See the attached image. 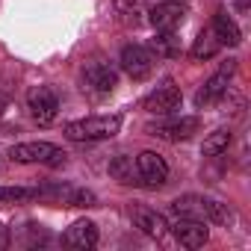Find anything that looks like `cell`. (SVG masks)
<instances>
[{
  "mask_svg": "<svg viewBox=\"0 0 251 251\" xmlns=\"http://www.w3.org/2000/svg\"><path fill=\"white\" fill-rule=\"evenodd\" d=\"M121 127L118 115H92V118H80V121H68L65 124V136L74 142H100V139H112Z\"/></svg>",
  "mask_w": 251,
  "mask_h": 251,
  "instance_id": "6da1fadb",
  "label": "cell"
},
{
  "mask_svg": "<svg viewBox=\"0 0 251 251\" xmlns=\"http://www.w3.org/2000/svg\"><path fill=\"white\" fill-rule=\"evenodd\" d=\"M12 163H45V166H65V151L50 142H21L9 148Z\"/></svg>",
  "mask_w": 251,
  "mask_h": 251,
  "instance_id": "7a4b0ae2",
  "label": "cell"
},
{
  "mask_svg": "<svg viewBox=\"0 0 251 251\" xmlns=\"http://www.w3.org/2000/svg\"><path fill=\"white\" fill-rule=\"evenodd\" d=\"M136 177H139L142 186L160 189V186H166V180H169V163H166L157 151H142V154L136 157Z\"/></svg>",
  "mask_w": 251,
  "mask_h": 251,
  "instance_id": "3957f363",
  "label": "cell"
},
{
  "mask_svg": "<svg viewBox=\"0 0 251 251\" xmlns=\"http://www.w3.org/2000/svg\"><path fill=\"white\" fill-rule=\"evenodd\" d=\"M180 100H183L180 89L166 80L163 86H157V89L142 100V106H145V112H151V115H175V112L180 109Z\"/></svg>",
  "mask_w": 251,
  "mask_h": 251,
  "instance_id": "277c9868",
  "label": "cell"
},
{
  "mask_svg": "<svg viewBox=\"0 0 251 251\" xmlns=\"http://www.w3.org/2000/svg\"><path fill=\"white\" fill-rule=\"evenodd\" d=\"M27 106H30V115L39 124H53V118L59 112V98L50 86H36L27 95Z\"/></svg>",
  "mask_w": 251,
  "mask_h": 251,
  "instance_id": "5b68a950",
  "label": "cell"
},
{
  "mask_svg": "<svg viewBox=\"0 0 251 251\" xmlns=\"http://www.w3.org/2000/svg\"><path fill=\"white\" fill-rule=\"evenodd\" d=\"M233 71H236V65H233V62L222 65V71H216V74H213L201 89H198V95H195V106H198V109H204V106L219 103V100L227 95V83H230Z\"/></svg>",
  "mask_w": 251,
  "mask_h": 251,
  "instance_id": "8992f818",
  "label": "cell"
},
{
  "mask_svg": "<svg viewBox=\"0 0 251 251\" xmlns=\"http://www.w3.org/2000/svg\"><path fill=\"white\" fill-rule=\"evenodd\" d=\"M198 130V118L195 115H183V118H169V121H157L148 124V133L166 142H183Z\"/></svg>",
  "mask_w": 251,
  "mask_h": 251,
  "instance_id": "52a82bcc",
  "label": "cell"
},
{
  "mask_svg": "<svg viewBox=\"0 0 251 251\" xmlns=\"http://www.w3.org/2000/svg\"><path fill=\"white\" fill-rule=\"evenodd\" d=\"M118 62H121V68L127 71L133 80H148L151 71H154V56L142 45H127V48L121 50V59Z\"/></svg>",
  "mask_w": 251,
  "mask_h": 251,
  "instance_id": "ba28073f",
  "label": "cell"
},
{
  "mask_svg": "<svg viewBox=\"0 0 251 251\" xmlns=\"http://www.w3.org/2000/svg\"><path fill=\"white\" fill-rule=\"evenodd\" d=\"M83 83L95 95H109L118 86V74H115V68L109 62H89L83 68Z\"/></svg>",
  "mask_w": 251,
  "mask_h": 251,
  "instance_id": "9c48e42d",
  "label": "cell"
},
{
  "mask_svg": "<svg viewBox=\"0 0 251 251\" xmlns=\"http://www.w3.org/2000/svg\"><path fill=\"white\" fill-rule=\"evenodd\" d=\"M148 21L154 24V30H177L186 21V6L180 0H163L148 12Z\"/></svg>",
  "mask_w": 251,
  "mask_h": 251,
  "instance_id": "30bf717a",
  "label": "cell"
},
{
  "mask_svg": "<svg viewBox=\"0 0 251 251\" xmlns=\"http://www.w3.org/2000/svg\"><path fill=\"white\" fill-rule=\"evenodd\" d=\"M172 230H175V239H177L183 248H201V245L210 239V230L204 227L201 219H177Z\"/></svg>",
  "mask_w": 251,
  "mask_h": 251,
  "instance_id": "8fae6325",
  "label": "cell"
},
{
  "mask_svg": "<svg viewBox=\"0 0 251 251\" xmlns=\"http://www.w3.org/2000/svg\"><path fill=\"white\" fill-rule=\"evenodd\" d=\"M65 242H68L71 248H83V251L95 248V245H98V225L89 222V219H77V222L65 230Z\"/></svg>",
  "mask_w": 251,
  "mask_h": 251,
  "instance_id": "7c38bea8",
  "label": "cell"
},
{
  "mask_svg": "<svg viewBox=\"0 0 251 251\" xmlns=\"http://www.w3.org/2000/svg\"><path fill=\"white\" fill-rule=\"evenodd\" d=\"M133 222H136V227H139L142 233H148V236H154V239L166 236V230H169L166 219H163L157 210H151V207H133Z\"/></svg>",
  "mask_w": 251,
  "mask_h": 251,
  "instance_id": "4fadbf2b",
  "label": "cell"
},
{
  "mask_svg": "<svg viewBox=\"0 0 251 251\" xmlns=\"http://www.w3.org/2000/svg\"><path fill=\"white\" fill-rule=\"evenodd\" d=\"M213 33H216V39H219V45H227V48H236L239 42H242V33H239V27L233 24V18L225 12V9H219L216 12V18H213V27H210Z\"/></svg>",
  "mask_w": 251,
  "mask_h": 251,
  "instance_id": "5bb4252c",
  "label": "cell"
},
{
  "mask_svg": "<svg viewBox=\"0 0 251 251\" xmlns=\"http://www.w3.org/2000/svg\"><path fill=\"white\" fill-rule=\"evenodd\" d=\"M151 53H157L163 59H177L180 56V39L175 36V30H157V36L151 39Z\"/></svg>",
  "mask_w": 251,
  "mask_h": 251,
  "instance_id": "9a60e30c",
  "label": "cell"
},
{
  "mask_svg": "<svg viewBox=\"0 0 251 251\" xmlns=\"http://www.w3.org/2000/svg\"><path fill=\"white\" fill-rule=\"evenodd\" d=\"M172 216L175 219H201L204 222V198H195V195H183L177 201H172Z\"/></svg>",
  "mask_w": 251,
  "mask_h": 251,
  "instance_id": "2e32d148",
  "label": "cell"
},
{
  "mask_svg": "<svg viewBox=\"0 0 251 251\" xmlns=\"http://www.w3.org/2000/svg\"><path fill=\"white\" fill-rule=\"evenodd\" d=\"M219 48H222V45H219L216 33H213V30H204V33L195 39V45H192V50H189V53H192V59H195V62H204V59H213V56L219 53Z\"/></svg>",
  "mask_w": 251,
  "mask_h": 251,
  "instance_id": "e0dca14e",
  "label": "cell"
},
{
  "mask_svg": "<svg viewBox=\"0 0 251 251\" xmlns=\"http://www.w3.org/2000/svg\"><path fill=\"white\" fill-rule=\"evenodd\" d=\"M204 222H213V225H222V227H230L233 225V210L222 201H213V198H204Z\"/></svg>",
  "mask_w": 251,
  "mask_h": 251,
  "instance_id": "ac0fdd59",
  "label": "cell"
},
{
  "mask_svg": "<svg viewBox=\"0 0 251 251\" xmlns=\"http://www.w3.org/2000/svg\"><path fill=\"white\" fill-rule=\"evenodd\" d=\"M109 175H112L115 180H121V183H139L133 157H115V160L109 163Z\"/></svg>",
  "mask_w": 251,
  "mask_h": 251,
  "instance_id": "d6986e66",
  "label": "cell"
},
{
  "mask_svg": "<svg viewBox=\"0 0 251 251\" xmlns=\"http://www.w3.org/2000/svg\"><path fill=\"white\" fill-rule=\"evenodd\" d=\"M227 145H230V130L219 127V130H213V133L204 139L201 154H204V157H219V154H225V151H227Z\"/></svg>",
  "mask_w": 251,
  "mask_h": 251,
  "instance_id": "ffe728a7",
  "label": "cell"
},
{
  "mask_svg": "<svg viewBox=\"0 0 251 251\" xmlns=\"http://www.w3.org/2000/svg\"><path fill=\"white\" fill-rule=\"evenodd\" d=\"M39 189H27V186H0V204H24V201H36Z\"/></svg>",
  "mask_w": 251,
  "mask_h": 251,
  "instance_id": "44dd1931",
  "label": "cell"
},
{
  "mask_svg": "<svg viewBox=\"0 0 251 251\" xmlns=\"http://www.w3.org/2000/svg\"><path fill=\"white\" fill-rule=\"evenodd\" d=\"M118 15H124V21H139V15H145V0H115Z\"/></svg>",
  "mask_w": 251,
  "mask_h": 251,
  "instance_id": "7402d4cb",
  "label": "cell"
},
{
  "mask_svg": "<svg viewBox=\"0 0 251 251\" xmlns=\"http://www.w3.org/2000/svg\"><path fill=\"white\" fill-rule=\"evenodd\" d=\"M3 245H6V227L0 225V248H3Z\"/></svg>",
  "mask_w": 251,
  "mask_h": 251,
  "instance_id": "603a6c76",
  "label": "cell"
},
{
  "mask_svg": "<svg viewBox=\"0 0 251 251\" xmlns=\"http://www.w3.org/2000/svg\"><path fill=\"white\" fill-rule=\"evenodd\" d=\"M233 3H236V9H242V12L248 9V0H233Z\"/></svg>",
  "mask_w": 251,
  "mask_h": 251,
  "instance_id": "cb8c5ba5",
  "label": "cell"
}]
</instances>
